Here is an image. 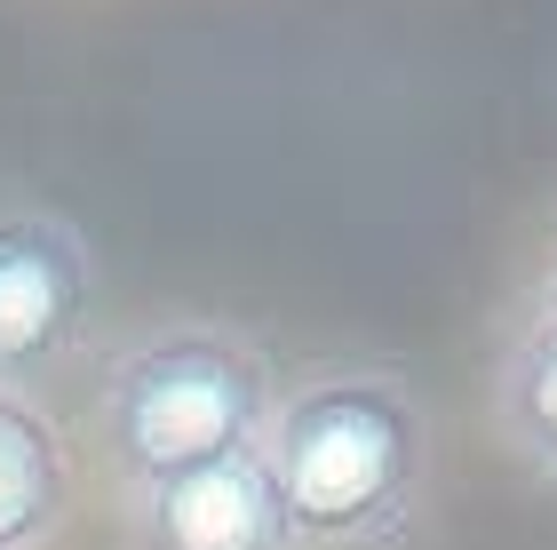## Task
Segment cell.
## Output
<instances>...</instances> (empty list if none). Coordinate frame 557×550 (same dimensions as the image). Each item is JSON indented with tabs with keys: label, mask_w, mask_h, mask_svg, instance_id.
<instances>
[{
	"label": "cell",
	"mask_w": 557,
	"mask_h": 550,
	"mask_svg": "<svg viewBox=\"0 0 557 550\" xmlns=\"http://www.w3.org/2000/svg\"><path fill=\"white\" fill-rule=\"evenodd\" d=\"M263 463L287 542L391 535L422 487V407L391 375H319L278 399Z\"/></svg>",
	"instance_id": "1"
},
{
	"label": "cell",
	"mask_w": 557,
	"mask_h": 550,
	"mask_svg": "<svg viewBox=\"0 0 557 550\" xmlns=\"http://www.w3.org/2000/svg\"><path fill=\"white\" fill-rule=\"evenodd\" d=\"M96 431L112 470L136 494L160 479H184L199 463L247 455L271 431V375L223 328H168L128 343L104 367L96 391Z\"/></svg>",
	"instance_id": "2"
},
{
	"label": "cell",
	"mask_w": 557,
	"mask_h": 550,
	"mask_svg": "<svg viewBox=\"0 0 557 550\" xmlns=\"http://www.w3.org/2000/svg\"><path fill=\"white\" fill-rule=\"evenodd\" d=\"M88 304L96 271L81 232L40 208L0 216V391L64 367V352L88 335Z\"/></svg>",
	"instance_id": "3"
},
{
	"label": "cell",
	"mask_w": 557,
	"mask_h": 550,
	"mask_svg": "<svg viewBox=\"0 0 557 550\" xmlns=\"http://www.w3.org/2000/svg\"><path fill=\"white\" fill-rule=\"evenodd\" d=\"M136 542L144 550H295L287 518H278V494H271L263 447L144 487L136 494Z\"/></svg>",
	"instance_id": "4"
},
{
	"label": "cell",
	"mask_w": 557,
	"mask_h": 550,
	"mask_svg": "<svg viewBox=\"0 0 557 550\" xmlns=\"http://www.w3.org/2000/svg\"><path fill=\"white\" fill-rule=\"evenodd\" d=\"M64 511V447L33 399L0 391V550H24Z\"/></svg>",
	"instance_id": "5"
},
{
	"label": "cell",
	"mask_w": 557,
	"mask_h": 550,
	"mask_svg": "<svg viewBox=\"0 0 557 550\" xmlns=\"http://www.w3.org/2000/svg\"><path fill=\"white\" fill-rule=\"evenodd\" d=\"M502 423H510V439L534 463L557 470V311L534 319L518 335L510 367H502Z\"/></svg>",
	"instance_id": "6"
}]
</instances>
